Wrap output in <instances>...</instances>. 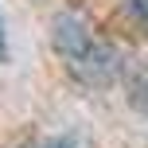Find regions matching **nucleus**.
Masks as SVG:
<instances>
[{
	"instance_id": "1",
	"label": "nucleus",
	"mask_w": 148,
	"mask_h": 148,
	"mask_svg": "<svg viewBox=\"0 0 148 148\" xmlns=\"http://www.w3.org/2000/svg\"><path fill=\"white\" fill-rule=\"evenodd\" d=\"M66 66H70L74 78L86 82V86H109V82H117L121 74H125V55H121L113 43L94 39V43H90L78 59L66 62Z\"/></svg>"
},
{
	"instance_id": "2",
	"label": "nucleus",
	"mask_w": 148,
	"mask_h": 148,
	"mask_svg": "<svg viewBox=\"0 0 148 148\" xmlns=\"http://www.w3.org/2000/svg\"><path fill=\"white\" fill-rule=\"evenodd\" d=\"M51 39H55V51H59L66 62L78 59V55L94 43V35H90L86 20H82V16H74V12H59V16H55V23H51Z\"/></svg>"
},
{
	"instance_id": "3",
	"label": "nucleus",
	"mask_w": 148,
	"mask_h": 148,
	"mask_svg": "<svg viewBox=\"0 0 148 148\" xmlns=\"http://www.w3.org/2000/svg\"><path fill=\"white\" fill-rule=\"evenodd\" d=\"M125 94H129V105H133L136 113H144V117H148V66H136L133 74H129Z\"/></svg>"
},
{
	"instance_id": "4",
	"label": "nucleus",
	"mask_w": 148,
	"mask_h": 148,
	"mask_svg": "<svg viewBox=\"0 0 148 148\" xmlns=\"http://www.w3.org/2000/svg\"><path fill=\"white\" fill-rule=\"evenodd\" d=\"M121 8H125V16H129L133 23L148 27V0H121Z\"/></svg>"
},
{
	"instance_id": "5",
	"label": "nucleus",
	"mask_w": 148,
	"mask_h": 148,
	"mask_svg": "<svg viewBox=\"0 0 148 148\" xmlns=\"http://www.w3.org/2000/svg\"><path fill=\"white\" fill-rule=\"evenodd\" d=\"M23 148H78V140H74V136H47V140L23 144Z\"/></svg>"
},
{
	"instance_id": "6",
	"label": "nucleus",
	"mask_w": 148,
	"mask_h": 148,
	"mask_svg": "<svg viewBox=\"0 0 148 148\" xmlns=\"http://www.w3.org/2000/svg\"><path fill=\"white\" fill-rule=\"evenodd\" d=\"M8 59V35H4V20H0V62Z\"/></svg>"
}]
</instances>
